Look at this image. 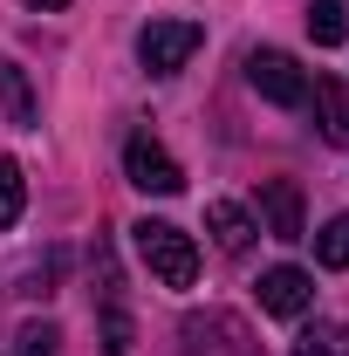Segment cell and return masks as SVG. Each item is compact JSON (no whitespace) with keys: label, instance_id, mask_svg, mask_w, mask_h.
Returning a JSON list of instances; mask_svg holds the SVG:
<instances>
[{"label":"cell","instance_id":"cell-1","mask_svg":"<svg viewBox=\"0 0 349 356\" xmlns=\"http://www.w3.org/2000/svg\"><path fill=\"white\" fill-rule=\"evenodd\" d=\"M131 240H137V261L151 267L158 288H192V281H199V247H192V233H178L172 220H137Z\"/></svg>","mask_w":349,"mask_h":356},{"label":"cell","instance_id":"cell-2","mask_svg":"<svg viewBox=\"0 0 349 356\" xmlns=\"http://www.w3.org/2000/svg\"><path fill=\"white\" fill-rule=\"evenodd\" d=\"M199 48H206V28H199V21H151V28L137 35V62H144L151 76H178Z\"/></svg>","mask_w":349,"mask_h":356},{"label":"cell","instance_id":"cell-3","mask_svg":"<svg viewBox=\"0 0 349 356\" xmlns=\"http://www.w3.org/2000/svg\"><path fill=\"white\" fill-rule=\"evenodd\" d=\"M247 83L261 89L267 103H281V110L308 103V69L295 55H281V48H254V55H247Z\"/></svg>","mask_w":349,"mask_h":356},{"label":"cell","instance_id":"cell-4","mask_svg":"<svg viewBox=\"0 0 349 356\" xmlns=\"http://www.w3.org/2000/svg\"><path fill=\"white\" fill-rule=\"evenodd\" d=\"M124 178H131L137 192H158V199L185 192V165H178L165 144H151V137H131L124 144Z\"/></svg>","mask_w":349,"mask_h":356},{"label":"cell","instance_id":"cell-5","mask_svg":"<svg viewBox=\"0 0 349 356\" xmlns=\"http://www.w3.org/2000/svg\"><path fill=\"white\" fill-rule=\"evenodd\" d=\"M261 233H267V240H288V247L308 233L302 185H295V178H267V185H261Z\"/></svg>","mask_w":349,"mask_h":356},{"label":"cell","instance_id":"cell-6","mask_svg":"<svg viewBox=\"0 0 349 356\" xmlns=\"http://www.w3.org/2000/svg\"><path fill=\"white\" fill-rule=\"evenodd\" d=\"M261 309L281 315V322L308 315L315 309V274H308V267H267L261 274Z\"/></svg>","mask_w":349,"mask_h":356},{"label":"cell","instance_id":"cell-7","mask_svg":"<svg viewBox=\"0 0 349 356\" xmlns=\"http://www.w3.org/2000/svg\"><path fill=\"white\" fill-rule=\"evenodd\" d=\"M308 103H315V131H322V144H349V96L336 76H315L308 83Z\"/></svg>","mask_w":349,"mask_h":356},{"label":"cell","instance_id":"cell-8","mask_svg":"<svg viewBox=\"0 0 349 356\" xmlns=\"http://www.w3.org/2000/svg\"><path fill=\"white\" fill-rule=\"evenodd\" d=\"M206 226H213L219 254H247V247H254V233H261V226L247 220V213H240L233 199H213V206H206Z\"/></svg>","mask_w":349,"mask_h":356},{"label":"cell","instance_id":"cell-9","mask_svg":"<svg viewBox=\"0 0 349 356\" xmlns=\"http://www.w3.org/2000/svg\"><path fill=\"white\" fill-rule=\"evenodd\" d=\"M0 103H7V117H14L21 131L42 124V103H35V89H28V76H21V62H0Z\"/></svg>","mask_w":349,"mask_h":356},{"label":"cell","instance_id":"cell-10","mask_svg":"<svg viewBox=\"0 0 349 356\" xmlns=\"http://www.w3.org/2000/svg\"><path fill=\"white\" fill-rule=\"evenodd\" d=\"M308 35H315V48H336L349 35V7L343 0H308Z\"/></svg>","mask_w":349,"mask_h":356},{"label":"cell","instance_id":"cell-11","mask_svg":"<svg viewBox=\"0 0 349 356\" xmlns=\"http://www.w3.org/2000/svg\"><path fill=\"white\" fill-rule=\"evenodd\" d=\"M21 213H28V178H21L14 158H0V233L21 226Z\"/></svg>","mask_w":349,"mask_h":356},{"label":"cell","instance_id":"cell-12","mask_svg":"<svg viewBox=\"0 0 349 356\" xmlns=\"http://www.w3.org/2000/svg\"><path fill=\"white\" fill-rule=\"evenodd\" d=\"M315 261L329 267V274H336V267H349V213H336V220L315 233Z\"/></svg>","mask_w":349,"mask_h":356},{"label":"cell","instance_id":"cell-13","mask_svg":"<svg viewBox=\"0 0 349 356\" xmlns=\"http://www.w3.org/2000/svg\"><path fill=\"white\" fill-rule=\"evenodd\" d=\"M137 336H131V315H124V302H103V356H131Z\"/></svg>","mask_w":349,"mask_h":356},{"label":"cell","instance_id":"cell-14","mask_svg":"<svg viewBox=\"0 0 349 356\" xmlns=\"http://www.w3.org/2000/svg\"><path fill=\"white\" fill-rule=\"evenodd\" d=\"M55 350H62V329H55V322H21L14 356H55Z\"/></svg>","mask_w":349,"mask_h":356},{"label":"cell","instance_id":"cell-15","mask_svg":"<svg viewBox=\"0 0 349 356\" xmlns=\"http://www.w3.org/2000/svg\"><path fill=\"white\" fill-rule=\"evenodd\" d=\"M295 356H349V329H322L315 322L302 343H295Z\"/></svg>","mask_w":349,"mask_h":356},{"label":"cell","instance_id":"cell-16","mask_svg":"<svg viewBox=\"0 0 349 356\" xmlns=\"http://www.w3.org/2000/svg\"><path fill=\"white\" fill-rule=\"evenodd\" d=\"M28 7H35V14H62L69 0H28Z\"/></svg>","mask_w":349,"mask_h":356}]
</instances>
